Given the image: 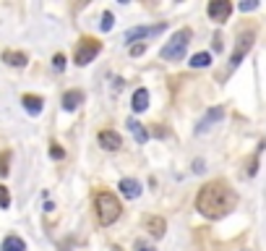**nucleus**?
<instances>
[{"label": "nucleus", "instance_id": "4", "mask_svg": "<svg viewBox=\"0 0 266 251\" xmlns=\"http://www.w3.org/2000/svg\"><path fill=\"white\" fill-rule=\"evenodd\" d=\"M99 50H102V42L91 40V37H84L78 42V48H76V66H89L99 55Z\"/></svg>", "mask_w": 266, "mask_h": 251}, {"label": "nucleus", "instance_id": "3", "mask_svg": "<svg viewBox=\"0 0 266 251\" xmlns=\"http://www.w3.org/2000/svg\"><path fill=\"white\" fill-rule=\"evenodd\" d=\"M188 42H191V29H180L172 34V40L162 48V58L165 60H178L186 55V48H188Z\"/></svg>", "mask_w": 266, "mask_h": 251}, {"label": "nucleus", "instance_id": "23", "mask_svg": "<svg viewBox=\"0 0 266 251\" xmlns=\"http://www.w3.org/2000/svg\"><path fill=\"white\" fill-rule=\"evenodd\" d=\"M256 8H259L256 0H243V3H240V10H243V14H248V10H256Z\"/></svg>", "mask_w": 266, "mask_h": 251}, {"label": "nucleus", "instance_id": "10", "mask_svg": "<svg viewBox=\"0 0 266 251\" xmlns=\"http://www.w3.org/2000/svg\"><path fill=\"white\" fill-rule=\"evenodd\" d=\"M144 225H146V230L152 233L154 238H162L167 230V222L165 218H157V214H149V218H144Z\"/></svg>", "mask_w": 266, "mask_h": 251}, {"label": "nucleus", "instance_id": "26", "mask_svg": "<svg viewBox=\"0 0 266 251\" xmlns=\"http://www.w3.org/2000/svg\"><path fill=\"white\" fill-rule=\"evenodd\" d=\"M193 170H196V173H201V170H204V162H201V160H196V162H193Z\"/></svg>", "mask_w": 266, "mask_h": 251}, {"label": "nucleus", "instance_id": "18", "mask_svg": "<svg viewBox=\"0 0 266 251\" xmlns=\"http://www.w3.org/2000/svg\"><path fill=\"white\" fill-rule=\"evenodd\" d=\"M209 63H212V55H209V52H196L188 66H191V68H206Z\"/></svg>", "mask_w": 266, "mask_h": 251}, {"label": "nucleus", "instance_id": "27", "mask_svg": "<svg viewBox=\"0 0 266 251\" xmlns=\"http://www.w3.org/2000/svg\"><path fill=\"white\" fill-rule=\"evenodd\" d=\"M138 251H154L152 246H144V244H138Z\"/></svg>", "mask_w": 266, "mask_h": 251}, {"label": "nucleus", "instance_id": "16", "mask_svg": "<svg viewBox=\"0 0 266 251\" xmlns=\"http://www.w3.org/2000/svg\"><path fill=\"white\" fill-rule=\"evenodd\" d=\"M128 128H131V134L136 136V142H138V144H146V142H149V131H146V128H144V126L138 123L136 118H131V120H128Z\"/></svg>", "mask_w": 266, "mask_h": 251}, {"label": "nucleus", "instance_id": "5", "mask_svg": "<svg viewBox=\"0 0 266 251\" xmlns=\"http://www.w3.org/2000/svg\"><path fill=\"white\" fill-rule=\"evenodd\" d=\"M253 40H256V34H253V32H243L240 37H238V44H235L233 55H230V68H227V71H235V68L243 63L246 52L251 50V44H253Z\"/></svg>", "mask_w": 266, "mask_h": 251}, {"label": "nucleus", "instance_id": "8", "mask_svg": "<svg viewBox=\"0 0 266 251\" xmlns=\"http://www.w3.org/2000/svg\"><path fill=\"white\" fill-rule=\"evenodd\" d=\"M167 24H159V26H136L125 32V42H136V40H146V37H154V34H162Z\"/></svg>", "mask_w": 266, "mask_h": 251}, {"label": "nucleus", "instance_id": "19", "mask_svg": "<svg viewBox=\"0 0 266 251\" xmlns=\"http://www.w3.org/2000/svg\"><path fill=\"white\" fill-rule=\"evenodd\" d=\"M10 170V152H0V176H8Z\"/></svg>", "mask_w": 266, "mask_h": 251}, {"label": "nucleus", "instance_id": "2", "mask_svg": "<svg viewBox=\"0 0 266 251\" xmlns=\"http://www.w3.org/2000/svg\"><path fill=\"white\" fill-rule=\"evenodd\" d=\"M94 207H97V218H99L102 225H112L115 220L120 218V212H123L118 196L110 194V191H99L97 194V196H94Z\"/></svg>", "mask_w": 266, "mask_h": 251}, {"label": "nucleus", "instance_id": "13", "mask_svg": "<svg viewBox=\"0 0 266 251\" xmlns=\"http://www.w3.org/2000/svg\"><path fill=\"white\" fill-rule=\"evenodd\" d=\"M3 60H5L8 66H13V68H24V66L29 63L26 52H18V50H5V52H3Z\"/></svg>", "mask_w": 266, "mask_h": 251}, {"label": "nucleus", "instance_id": "7", "mask_svg": "<svg viewBox=\"0 0 266 251\" xmlns=\"http://www.w3.org/2000/svg\"><path fill=\"white\" fill-rule=\"evenodd\" d=\"M225 118V108L222 105H214L209 112H206V116L199 120V126H196V134H204V131H209L212 128V126L214 123H219V120H222Z\"/></svg>", "mask_w": 266, "mask_h": 251}, {"label": "nucleus", "instance_id": "9", "mask_svg": "<svg viewBox=\"0 0 266 251\" xmlns=\"http://www.w3.org/2000/svg\"><path fill=\"white\" fill-rule=\"evenodd\" d=\"M97 142H99L102 150H107V152H115V150H120V146H123L120 134H115V131H99Z\"/></svg>", "mask_w": 266, "mask_h": 251}, {"label": "nucleus", "instance_id": "25", "mask_svg": "<svg viewBox=\"0 0 266 251\" xmlns=\"http://www.w3.org/2000/svg\"><path fill=\"white\" fill-rule=\"evenodd\" d=\"M144 50H146V44H133V48H131V55H144Z\"/></svg>", "mask_w": 266, "mask_h": 251}, {"label": "nucleus", "instance_id": "17", "mask_svg": "<svg viewBox=\"0 0 266 251\" xmlns=\"http://www.w3.org/2000/svg\"><path fill=\"white\" fill-rule=\"evenodd\" d=\"M0 251H26V244L18 236H8L3 241V246H0Z\"/></svg>", "mask_w": 266, "mask_h": 251}, {"label": "nucleus", "instance_id": "21", "mask_svg": "<svg viewBox=\"0 0 266 251\" xmlns=\"http://www.w3.org/2000/svg\"><path fill=\"white\" fill-rule=\"evenodd\" d=\"M0 207H3V210L10 207V194H8V188L3 184H0Z\"/></svg>", "mask_w": 266, "mask_h": 251}, {"label": "nucleus", "instance_id": "11", "mask_svg": "<svg viewBox=\"0 0 266 251\" xmlns=\"http://www.w3.org/2000/svg\"><path fill=\"white\" fill-rule=\"evenodd\" d=\"M21 105H24V110L29 112V116H39L42 108H44V100L37 97V94H24L21 97Z\"/></svg>", "mask_w": 266, "mask_h": 251}, {"label": "nucleus", "instance_id": "12", "mask_svg": "<svg viewBox=\"0 0 266 251\" xmlns=\"http://www.w3.org/2000/svg\"><path fill=\"white\" fill-rule=\"evenodd\" d=\"M120 191H123V196H128V199H138L141 196V184L133 178H123L120 180Z\"/></svg>", "mask_w": 266, "mask_h": 251}, {"label": "nucleus", "instance_id": "14", "mask_svg": "<svg viewBox=\"0 0 266 251\" xmlns=\"http://www.w3.org/2000/svg\"><path fill=\"white\" fill-rule=\"evenodd\" d=\"M81 102H84V94H81L78 89H71V92L63 94V110L71 112V110H76V108L81 105Z\"/></svg>", "mask_w": 266, "mask_h": 251}, {"label": "nucleus", "instance_id": "20", "mask_svg": "<svg viewBox=\"0 0 266 251\" xmlns=\"http://www.w3.org/2000/svg\"><path fill=\"white\" fill-rule=\"evenodd\" d=\"M50 157H52V160H63V157H65V150H63L57 142H52V144H50Z\"/></svg>", "mask_w": 266, "mask_h": 251}, {"label": "nucleus", "instance_id": "6", "mask_svg": "<svg viewBox=\"0 0 266 251\" xmlns=\"http://www.w3.org/2000/svg\"><path fill=\"white\" fill-rule=\"evenodd\" d=\"M230 14H233V3H230V0H212L209 3V16H212V21H217V24L227 21Z\"/></svg>", "mask_w": 266, "mask_h": 251}, {"label": "nucleus", "instance_id": "15", "mask_svg": "<svg viewBox=\"0 0 266 251\" xmlns=\"http://www.w3.org/2000/svg\"><path fill=\"white\" fill-rule=\"evenodd\" d=\"M131 105H133V112H144L149 108V92H146V89H136Z\"/></svg>", "mask_w": 266, "mask_h": 251}, {"label": "nucleus", "instance_id": "24", "mask_svg": "<svg viewBox=\"0 0 266 251\" xmlns=\"http://www.w3.org/2000/svg\"><path fill=\"white\" fill-rule=\"evenodd\" d=\"M52 66L57 68V71H63V68H65V58H63V52H60V55H55V58H52Z\"/></svg>", "mask_w": 266, "mask_h": 251}, {"label": "nucleus", "instance_id": "22", "mask_svg": "<svg viewBox=\"0 0 266 251\" xmlns=\"http://www.w3.org/2000/svg\"><path fill=\"white\" fill-rule=\"evenodd\" d=\"M112 21H115V16L110 14V10H107V14L105 16H102V21H99V26H102V32H110L112 29Z\"/></svg>", "mask_w": 266, "mask_h": 251}, {"label": "nucleus", "instance_id": "1", "mask_svg": "<svg viewBox=\"0 0 266 251\" xmlns=\"http://www.w3.org/2000/svg\"><path fill=\"white\" fill-rule=\"evenodd\" d=\"M235 204H238V194L230 188V186L219 184V180H214V184H206V186L199 191V196H196V210H199L206 220L225 218L227 212L235 210Z\"/></svg>", "mask_w": 266, "mask_h": 251}]
</instances>
